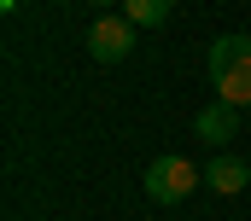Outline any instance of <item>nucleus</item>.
<instances>
[{"label":"nucleus","mask_w":251,"mask_h":221,"mask_svg":"<svg viewBox=\"0 0 251 221\" xmlns=\"http://www.w3.org/2000/svg\"><path fill=\"white\" fill-rule=\"evenodd\" d=\"M210 88L228 105H251V35H216L210 41Z\"/></svg>","instance_id":"1"},{"label":"nucleus","mask_w":251,"mask_h":221,"mask_svg":"<svg viewBox=\"0 0 251 221\" xmlns=\"http://www.w3.org/2000/svg\"><path fill=\"white\" fill-rule=\"evenodd\" d=\"M140 186H146V198H152V204H181L193 186H204V169L187 163L181 152H176V157H152L146 175H140Z\"/></svg>","instance_id":"2"},{"label":"nucleus","mask_w":251,"mask_h":221,"mask_svg":"<svg viewBox=\"0 0 251 221\" xmlns=\"http://www.w3.org/2000/svg\"><path fill=\"white\" fill-rule=\"evenodd\" d=\"M88 53L100 64H117V58L134 53V23L128 18H94L88 23Z\"/></svg>","instance_id":"3"},{"label":"nucleus","mask_w":251,"mask_h":221,"mask_svg":"<svg viewBox=\"0 0 251 221\" xmlns=\"http://www.w3.org/2000/svg\"><path fill=\"white\" fill-rule=\"evenodd\" d=\"M193 134H199L204 146H216V152H222V146L240 134V105H228V99H210V105L193 116Z\"/></svg>","instance_id":"4"},{"label":"nucleus","mask_w":251,"mask_h":221,"mask_svg":"<svg viewBox=\"0 0 251 221\" xmlns=\"http://www.w3.org/2000/svg\"><path fill=\"white\" fill-rule=\"evenodd\" d=\"M204 186H210V192H222V198H234V192H246V186H251V163H246V157L216 152V157L204 163Z\"/></svg>","instance_id":"5"},{"label":"nucleus","mask_w":251,"mask_h":221,"mask_svg":"<svg viewBox=\"0 0 251 221\" xmlns=\"http://www.w3.org/2000/svg\"><path fill=\"white\" fill-rule=\"evenodd\" d=\"M123 18L134 29H164L170 23V0H123Z\"/></svg>","instance_id":"6"},{"label":"nucleus","mask_w":251,"mask_h":221,"mask_svg":"<svg viewBox=\"0 0 251 221\" xmlns=\"http://www.w3.org/2000/svg\"><path fill=\"white\" fill-rule=\"evenodd\" d=\"M94 6H123V0H94Z\"/></svg>","instance_id":"7"},{"label":"nucleus","mask_w":251,"mask_h":221,"mask_svg":"<svg viewBox=\"0 0 251 221\" xmlns=\"http://www.w3.org/2000/svg\"><path fill=\"white\" fill-rule=\"evenodd\" d=\"M0 6H6V12H12V6H18V0H0Z\"/></svg>","instance_id":"8"}]
</instances>
